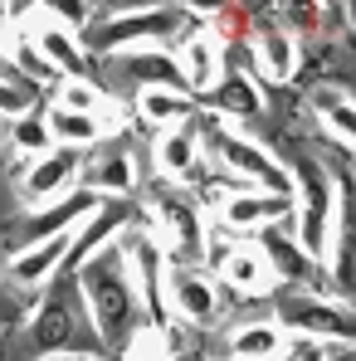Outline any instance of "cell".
<instances>
[{"instance_id": "25", "label": "cell", "mask_w": 356, "mask_h": 361, "mask_svg": "<svg viewBox=\"0 0 356 361\" xmlns=\"http://www.w3.org/2000/svg\"><path fill=\"white\" fill-rule=\"evenodd\" d=\"M312 118L327 137H337L342 147H352V132H356V108H352V93L342 83H322L312 93Z\"/></svg>"}, {"instance_id": "6", "label": "cell", "mask_w": 356, "mask_h": 361, "mask_svg": "<svg viewBox=\"0 0 356 361\" xmlns=\"http://www.w3.org/2000/svg\"><path fill=\"white\" fill-rule=\"evenodd\" d=\"M274 322L288 332V337H302L312 347H352V307L347 298H327V293H283L278 307H274Z\"/></svg>"}, {"instance_id": "11", "label": "cell", "mask_w": 356, "mask_h": 361, "mask_svg": "<svg viewBox=\"0 0 356 361\" xmlns=\"http://www.w3.org/2000/svg\"><path fill=\"white\" fill-rule=\"evenodd\" d=\"M152 166H156V180L166 185H190L205 166V132L200 122H180V127H161L156 142H152Z\"/></svg>"}, {"instance_id": "14", "label": "cell", "mask_w": 356, "mask_h": 361, "mask_svg": "<svg viewBox=\"0 0 356 361\" xmlns=\"http://www.w3.org/2000/svg\"><path fill=\"white\" fill-rule=\"evenodd\" d=\"M297 30L293 25H283V20H254V30H249V54H254V68H259V78L264 83H288L297 73Z\"/></svg>"}, {"instance_id": "13", "label": "cell", "mask_w": 356, "mask_h": 361, "mask_svg": "<svg viewBox=\"0 0 356 361\" xmlns=\"http://www.w3.org/2000/svg\"><path fill=\"white\" fill-rule=\"evenodd\" d=\"M215 283L239 293V298H274L278 293L259 244H249V240H235V244L220 240V249H215Z\"/></svg>"}, {"instance_id": "18", "label": "cell", "mask_w": 356, "mask_h": 361, "mask_svg": "<svg viewBox=\"0 0 356 361\" xmlns=\"http://www.w3.org/2000/svg\"><path fill=\"white\" fill-rule=\"evenodd\" d=\"M30 337L44 357H78V312L73 302L49 293L39 298V307L30 312Z\"/></svg>"}, {"instance_id": "3", "label": "cell", "mask_w": 356, "mask_h": 361, "mask_svg": "<svg viewBox=\"0 0 356 361\" xmlns=\"http://www.w3.org/2000/svg\"><path fill=\"white\" fill-rule=\"evenodd\" d=\"M147 220H152V235L166 244V254L176 264L210 259V210L190 195V185L156 180L147 190Z\"/></svg>"}, {"instance_id": "19", "label": "cell", "mask_w": 356, "mask_h": 361, "mask_svg": "<svg viewBox=\"0 0 356 361\" xmlns=\"http://www.w3.org/2000/svg\"><path fill=\"white\" fill-rule=\"evenodd\" d=\"M200 113V103L180 88V83H161V78H152V83H142L137 88V98H132V118L142 122V127H180V122H190Z\"/></svg>"}, {"instance_id": "32", "label": "cell", "mask_w": 356, "mask_h": 361, "mask_svg": "<svg viewBox=\"0 0 356 361\" xmlns=\"http://www.w3.org/2000/svg\"><path fill=\"white\" fill-rule=\"evenodd\" d=\"M0 59H5V49H0Z\"/></svg>"}, {"instance_id": "1", "label": "cell", "mask_w": 356, "mask_h": 361, "mask_svg": "<svg viewBox=\"0 0 356 361\" xmlns=\"http://www.w3.org/2000/svg\"><path fill=\"white\" fill-rule=\"evenodd\" d=\"M73 283H78V298L88 307V322H93V337L108 347V352H122V342L137 332V317H142V302H137V288L127 279V264H122V249H103L93 254L88 264L73 269Z\"/></svg>"}, {"instance_id": "21", "label": "cell", "mask_w": 356, "mask_h": 361, "mask_svg": "<svg viewBox=\"0 0 356 361\" xmlns=\"http://www.w3.org/2000/svg\"><path fill=\"white\" fill-rule=\"evenodd\" d=\"M127 225H132V210H127V205H118V200H113V205L103 200V205H98V210H93L78 230H73V244H68V269H78V264H88L93 254L113 249Z\"/></svg>"}, {"instance_id": "28", "label": "cell", "mask_w": 356, "mask_h": 361, "mask_svg": "<svg viewBox=\"0 0 356 361\" xmlns=\"http://www.w3.org/2000/svg\"><path fill=\"white\" fill-rule=\"evenodd\" d=\"M10 152H25L30 161L44 157V152H54V137H49V127H44V113L15 118V127H10Z\"/></svg>"}, {"instance_id": "33", "label": "cell", "mask_w": 356, "mask_h": 361, "mask_svg": "<svg viewBox=\"0 0 356 361\" xmlns=\"http://www.w3.org/2000/svg\"><path fill=\"white\" fill-rule=\"evenodd\" d=\"M342 361H347V357H342Z\"/></svg>"}, {"instance_id": "22", "label": "cell", "mask_w": 356, "mask_h": 361, "mask_svg": "<svg viewBox=\"0 0 356 361\" xmlns=\"http://www.w3.org/2000/svg\"><path fill=\"white\" fill-rule=\"evenodd\" d=\"M44 127L54 137V147H68V152H83V147H103L122 132L118 118H93V113H68V108H44Z\"/></svg>"}, {"instance_id": "27", "label": "cell", "mask_w": 356, "mask_h": 361, "mask_svg": "<svg viewBox=\"0 0 356 361\" xmlns=\"http://www.w3.org/2000/svg\"><path fill=\"white\" fill-rule=\"evenodd\" d=\"M54 108H68V113H93V118H127L118 103L108 98V88H98L93 78H63L54 88Z\"/></svg>"}, {"instance_id": "29", "label": "cell", "mask_w": 356, "mask_h": 361, "mask_svg": "<svg viewBox=\"0 0 356 361\" xmlns=\"http://www.w3.org/2000/svg\"><path fill=\"white\" fill-rule=\"evenodd\" d=\"M35 103H39V88L35 83L0 73V118L15 122V118H25V113H35Z\"/></svg>"}, {"instance_id": "31", "label": "cell", "mask_w": 356, "mask_h": 361, "mask_svg": "<svg viewBox=\"0 0 356 361\" xmlns=\"http://www.w3.org/2000/svg\"><path fill=\"white\" fill-rule=\"evenodd\" d=\"M54 361H108V357H83V352H78V357H54Z\"/></svg>"}, {"instance_id": "10", "label": "cell", "mask_w": 356, "mask_h": 361, "mask_svg": "<svg viewBox=\"0 0 356 361\" xmlns=\"http://www.w3.org/2000/svg\"><path fill=\"white\" fill-rule=\"evenodd\" d=\"M176 68L180 88L200 103V98H210L215 93V83H220V73H225V39L215 35V25H195L185 39L176 44Z\"/></svg>"}, {"instance_id": "8", "label": "cell", "mask_w": 356, "mask_h": 361, "mask_svg": "<svg viewBox=\"0 0 356 361\" xmlns=\"http://www.w3.org/2000/svg\"><path fill=\"white\" fill-rule=\"evenodd\" d=\"M166 302H171V317L195 327V332H215L220 317H225L220 283L200 264H176L171 259V269H166Z\"/></svg>"}, {"instance_id": "30", "label": "cell", "mask_w": 356, "mask_h": 361, "mask_svg": "<svg viewBox=\"0 0 356 361\" xmlns=\"http://www.w3.org/2000/svg\"><path fill=\"white\" fill-rule=\"evenodd\" d=\"M293 361H327V352L317 347V352H302V357H293Z\"/></svg>"}, {"instance_id": "9", "label": "cell", "mask_w": 356, "mask_h": 361, "mask_svg": "<svg viewBox=\"0 0 356 361\" xmlns=\"http://www.w3.org/2000/svg\"><path fill=\"white\" fill-rule=\"evenodd\" d=\"M293 220V195H274V190H230L215 200V225L230 230V235H264L274 225H288Z\"/></svg>"}, {"instance_id": "20", "label": "cell", "mask_w": 356, "mask_h": 361, "mask_svg": "<svg viewBox=\"0 0 356 361\" xmlns=\"http://www.w3.org/2000/svg\"><path fill=\"white\" fill-rule=\"evenodd\" d=\"M288 347H293V337L274 317H244L225 337V357L230 361H283Z\"/></svg>"}, {"instance_id": "5", "label": "cell", "mask_w": 356, "mask_h": 361, "mask_svg": "<svg viewBox=\"0 0 356 361\" xmlns=\"http://www.w3.org/2000/svg\"><path fill=\"white\" fill-rule=\"evenodd\" d=\"M185 20L180 5H142V10H118L103 25H93L83 35V49L98 54H161V44L171 39Z\"/></svg>"}, {"instance_id": "7", "label": "cell", "mask_w": 356, "mask_h": 361, "mask_svg": "<svg viewBox=\"0 0 356 361\" xmlns=\"http://www.w3.org/2000/svg\"><path fill=\"white\" fill-rule=\"evenodd\" d=\"M15 25H20V35L30 39V49L49 63L59 78H88V49H83V39L63 25L49 5H30Z\"/></svg>"}, {"instance_id": "17", "label": "cell", "mask_w": 356, "mask_h": 361, "mask_svg": "<svg viewBox=\"0 0 356 361\" xmlns=\"http://www.w3.org/2000/svg\"><path fill=\"white\" fill-rule=\"evenodd\" d=\"M259 244V254H264V264H269V274H274V283H297L302 293H317V264L297 249L293 230L288 225H274V230H264V235H254Z\"/></svg>"}, {"instance_id": "12", "label": "cell", "mask_w": 356, "mask_h": 361, "mask_svg": "<svg viewBox=\"0 0 356 361\" xmlns=\"http://www.w3.org/2000/svg\"><path fill=\"white\" fill-rule=\"evenodd\" d=\"M78 176H83V161H78V152H68V147H54V152L35 157V161L25 166V176H20V200H25V210H44V205L63 200L68 190H78Z\"/></svg>"}, {"instance_id": "4", "label": "cell", "mask_w": 356, "mask_h": 361, "mask_svg": "<svg viewBox=\"0 0 356 361\" xmlns=\"http://www.w3.org/2000/svg\"><path fill=\"white\" fill-rule=\"evenodd\" d=\"M195 122L210 127V152L220 161V171L230 180H239V190H274V195H293V176L288 166L264 147L254 142L249 132H239L235 122L215 118V113H195Z\"/></svg>"}, {"instance_id": "23", "label": "cell", "mask_w": 356, "mask_h": 361, "mask_svg": "<svg viewBox=\"0 0 356 361\" xmlns=\"http://www.w3.org/2000/svg\"><path fill=\"white\" fill-rule=\"evenodd\" d=\"M205 103H210L205 113H215V118H225V122H249V118H259V113L269 108L259 78L244 73V68H225L220 83H215V93H210Z\"/></svg>"}, {"instance_id": "16", "label": "cell", "mask_w": 356, "mask_h": 361, "mask_svg": "<svg viewBox=\"0 0 356 361\" xmlns=\"http://www.w3.org/2000/svg\"><path fill=\"white\" fill-rule=\"evenodd\" d=\"M68 244H73V235L15 249V254H10V283H15L20 293H44L63 269H68Z\"/></svg>"}, {"instance_id": "26", "label": "cell", "mask_w": 356, "mask_h": 361, "mask_svg": "<svg viewBox=\"0 0 356 361\" xmlns=\"http://www.w3.org/2000/svg\"><path fill=\"white\" fill-rule=\"evenodd\" d=\"M180 337L171 332V322H137V332L122 342V361H176Z\"/></svg>"}, {"instance_id": "15", "label": "cell", "mask_w": 356, "mask_h": 361, "mask_svg": "<svg viewBox=\"0 0 356 361\" xmlns=\"http://www.w3.org/2000/svg\"><path fill=\"white\" fill-rule=\"evenodd\" d=\"M103 200L93 195V190H68L63 200H54V205H44V210H30V220H25V230H20V249L25 244H44V240H59V235H73L93 210H98Z\"/></svg>"}, {"instance_id": "24", "label": "cell", "mask_w": 356, "mask_h": 361, "mask_svg": "<svg viewBox=\"0 0 356 361\" xmlns=\"http://www.w3.org/2000/svg\"><path fill=\"white\" fill-rule=\"evenodd\" d=\"M83 190H93L98 200H132L142 190V166H137V152H113V157H98L93 166H83L78 176Z\"/></svg>"}, {"instance_id": "2", "label": "cell", "mask_w": 356, "mask_h": 361, "mask_svg": "<svg viewBox=\"0 0 356 361\" xmlns=\"http://www.w3.org/2000/svg\"><path fill=\"white\" fill-rule=\"evenodd\" d=\"M288 176H293V220H288L293 240L317 269H327L342 244V180L317 161H293Z\"/></svg>"}]
</instances>
